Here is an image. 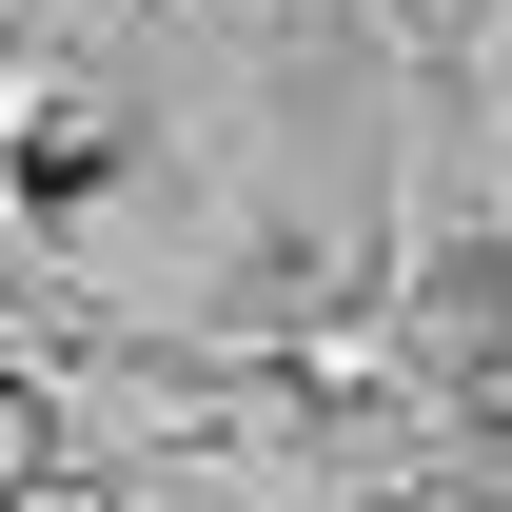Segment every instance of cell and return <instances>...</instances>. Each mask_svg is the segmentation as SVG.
<instances>
[{"mask_svg":"<svg viewBox=\"0 0 512 512\" xmlns=\"http://www.w3.org/2000/svg\"><path fill=\"white\" fill-rule=\"evenodd\" d=\"M493 414H512V355H493Z\"/></svg>","mask_w":512,"mask_h":512,"instance_id":"3957f363","label":"cell"},{"mask_svg":"<svg viewBox=\"0 0 512 512\" xmlns=\"http://www.w3.org/2000/svg\"><path fill=\"white\" fill-rule=\"evenodd\" d=\"M414 512H493V493H414Z\"/></svg>","mask_w":512,"mask_h":512,"instance_id":"7a4b0ae2","label":"cell"},{"mask_svg":"<svg viewBox=\"0 0 512 512\" xmlns=\"http://www.w3.org/2000/svg\"><path fill=\"white\" fill-rule=\"evenodd\" d=\"M40 453H60V434H40V394H0V493H20Z\"/></svg>","mask_w":512,"mask_h":512,"instance_id":"6da1fadb","label":"cell"}]
</instances>
